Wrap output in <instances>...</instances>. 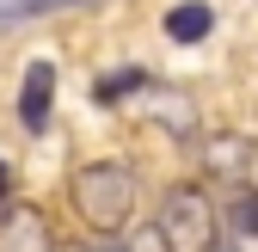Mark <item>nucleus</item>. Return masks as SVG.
Wrapping results in <instances>:
<instances>
[{"instance_id": "nucleus-1", "label": "nucleus", "mask_w": 258, "mask_h": 252, "mask_svg": "<svg viewBox=\"0 0 258 252\" xmlns=\"http://www.w3.org/2000/svg\"><path fill=\"white\" fill-rule=\"evenodd\" d=\"M74 209L86 228L99 234H117L129 228V215H136V172L117 166V160H92L74 172Z\"/></svg>"}, {"instance_id": "nucleus-2", "label": "nucleus", "mask_w": 258, "mask_h": 252, "mask_svg": "<svg viewBox=\"0 0 258 252\" xmlns=\"http://www.w3.org/2000/svg\"><path fill=\"white\" fill-rule=\"evenodd\" d=\"M160 246L166 252H215V203L197 184H172L160 203Z\"/></svg>"}, {"instance_id": "nucleus-3", "label": "nucleus", "mask_w": 258, "mask_h": 252, "mask_svg": "<svg viewBox=\"0 0 258 252\" xmlns=\"http://www.w3.org/2000/svg\"><path fill=\"white\" fill-rule=\"evenodd\" d=\"M0 252H55L49 215L31 209V203H13L7 215H0Z\"/></svg>"}, {"instance_id": "nucleus-4", "label": "nucleus", "mask_w": 258, "mask_h": 252, "mask_svg": "<svg viewBox=\"0 0 258 252\" xmlns=\"http://www.w3.org/2000/svg\"><path fill=\"white\" fill-rule=\"evenodd\" d=\"M49 105H55V61H31L19 80V123L31 136L49 130Z\"/></svg>"}, {"instance_id": "nucleus-5", "label": "nucleus", "mask_w": 258, "mask_h": 252, "mask_svg": "<svg viewBox=\"0 0 258 252\" xmlns=\"http://www.w3.org/2000/svg\"><path fill=\"white\" fill-rule=\"evenodd\" d=\"M209 25H215V13L203 7V0H184V7L166 13V37H172V43H203Z\"/></svg>"}, {"instance_id": "nucleus-6", "label": "nucleus", "mask_w": 258, "mask_h": 252, "mask_svg": "<svg viewBox=\"0 0 258 252\" xmlns=\"http://www.w3.org/2000/svg\"><path fill=\"white\" fill-rule=\"evenodd\" d=\"M61 7H92V0H0V31H7V25H19V19L61 13Z\"/></svg>"}, {"instance_id": "nucleus-7", "label": "nucleus", "mask_w": 258, "mask_h": 252, "mask_svg": "<svg viewBox=\"0 0 258 252\" xmlns=\"http://www.w3.org/2000/svg\"><path fill=\"white\" fill-rule=\"evenodd\" d=\"M209 166H215V172H240V166H246V142H240V136H234V142H215V148H209Z\"/></svg>"}, {"instance_id": "nucleus-8", "label": "nucleus", "mask_w": 258, "mask_h": 252, "mask_svg": "<svg viewBox=\"0 0 258 252\" xmlns=\"http://www.w3.org/2000/svg\"><path fill=\"white\" fill-rule=\"evenodd\" d=\"M234 228H240V234H252V240H258V191H246V197H240V203H234Z\"/></svg>"}, {"instance_id": "nucleus-9", "label": "nucleus", "mask_w": 258, "mask_h": 252, "mask_svg": "<svg viewBox=\"0 0 258 252\" xmlns=\"http://www.w3.org/2000/svg\"><path fill=\"white\" fill-rule=\"evenodd\" d=\"M142 86V74L129 68V74H111V80H99V99H117V92H136Z\"/></svg>"}, {"instance_id": "nucleus-10", "label": "nucleus", "mask_w": 258, "mask_h": 252, "mask_svg": "<svg viewBox=\"0 0 258 252\" xmlns=\"http://www.w3.org/2000/svg\"><path fill=\"white\" fill-rule=\"evenodd\" d=\"M7 191H13V172H7V166H0V203H7Z\"/></svg>"}, {"instance_id": "nucleus-11", "label": "nucleus", "mask_w": 258, "mask_h": 252, "mask_svg": "<svg viewBox=\"0 0 258 252\" xmlns=\"http://www.w3.org/2000/svg\"><path fill=\"white\" fill-rule=\"evenodd\" d=\"M105 252H129V246H105Z\"/></svg>"}]
</instances>
